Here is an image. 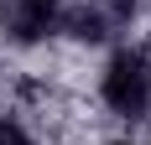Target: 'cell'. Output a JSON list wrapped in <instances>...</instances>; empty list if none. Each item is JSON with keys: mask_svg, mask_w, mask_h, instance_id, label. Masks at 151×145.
<instances>
[{"mask_svg": "<svg viewBox=\"0 0 151 145\" xmlns=\"http://www.w3.org/2000/svg\"><path fill=\"white\" fill-rule=\"evenodd\" d=\"M0 145H31V140L16 130V124H0Z\"/></svg>", "mask_w": 151, "mask_h": 145, "instance_id": "7a4b0ae2", "label": "cell"}, {"mask_svg": "<svg viewBox=\"0 0 151 145\" xmlns=\"http://www.w3.org/2000/svg\"><path fill=\"white\" fill-rule=\"evenodd\" d=\"M104 104L115 114H125V119L146 114V104H151V68H146L141 52H120V57L109 62V72H104Z\"/></svg>", "mask_w": 151, "mask_h": 145, "instance_id": "6da1fadb", "label": "cell"}]
</instances>
